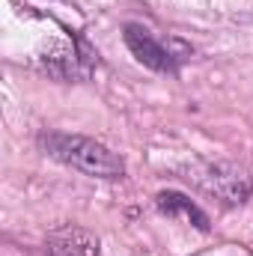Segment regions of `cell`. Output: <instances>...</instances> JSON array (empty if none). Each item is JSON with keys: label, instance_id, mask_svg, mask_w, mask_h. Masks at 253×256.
Returning <instances> with one entry per match:
<instances>
[{"label": "cell", "instance_id": "cell-1", "mask_svg": "<svg viewBox=\"0 0 253 256\" xmlns=\"http://www.w3.org/2000/svg\"><path fill=\"white\" fill-rule=\"evenodd\" d=\"M39 149L60 161L72 170H80L92 179H122L126 164L116 152H110L104 143L84 137V134H68V131H42L39 134Z\"/></svg>", "mask_w": 253, "mask_h": 256}, {"label": "cell", "instance_id": "cell-2", "mask_svg": "<svg viewBox=\"0 0 253 256\" xmlns=\"http://www.w3.org/2000/svg\"><path fill=\"white\" fill-rule=\"evenodd\" d=\"M182 179L224 206H242L253 194L250 173L232 161H194L182 167Z\"/></svg>", "mask_w": 253, "mask_h": 256}, {"label": "cell", "instance_id": "cell-3", "mask_svg": "<svg viewBox=\"0 0 253 256\" xmlns=\"http://www.w3.org/2000/svg\"><path fill=\"white\" fill-rule=\"evenodd\" d=\"M122 39H126L128 51L137 57V63H143L152 72H161V74H179L182 63L194 54V48L185 39L158 36L143 24H126Z\"/></svg>", "mask_w": 253, "mask_h": 256}, {"label": "cell", "instance_id": "cell-4", "mask_svg": "<svg viewBox=\"0 0 253 256\" xmlns=\"http://www.w3.org/2000/svg\"><path fill=\"white\" fill-rule=\"evenodd\" d=\"M36 66H39V72H45L57 80H86L92 74V68L98 66V54L80 36H72V45L54 39L36 57Z\"/></svg>", "mask_w": 253, "mask_h": 256}, {"label": "cell", "instance_id": "cell-5", "mask_svg": "<svg viewBox=\"0 0 253 256\" xmlns=\"http://www.w3.org/2000/svg\"><path fill=\"white\" fill-rule=\"evenodd\" d=\"M39 256H98V238L74 224H66L48 232Z\"/></svg>", "mask_w": 253, "mask_h": 256}, {"label": "cell", "instance_id": "cell-6", "mask_svg": "<svg viewBox=\"0 0 253 256\" xmlns=\"http://www.w3.org/2000/svg\"><path fill=\"white\" fill-rule=\"evenodd\" d=\"M155 206L164 212V214H170V218H185L188 224H194L196 230H208V218H206V212L196 206V202H190V196L179 191H161L155 196Z\"/></svg>", "mask_w": 253, "mask_h": 256}]
</instances>
